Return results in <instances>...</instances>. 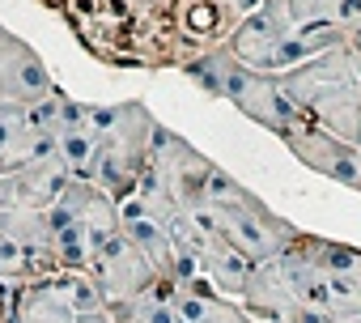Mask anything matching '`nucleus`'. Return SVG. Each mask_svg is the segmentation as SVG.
<instances>
[{
  "instance_id": "f257e3e1",
  "label": "nucleus",
  "mask_w": 361,
  "mask_h": 323,
  "mask_svg": "<svg viewBox=\"0 0 361 323\" xmlns=\"http://www.w3.org/2000/svg\"><path fill=\"white\" fill-rule=\"evenodd\" d=\"M60 18L111 68H178L192 56L178 35V0H64Z\"/></svg>"
},
{
  "instance_id": "f03ea898",
  "label": "nucleus",
  "mask_w": 361,
  "mask_h": 323,
  "mask_svg": "<svg viewBox=\"0 0 361 323\" xmlns=\"http://www.w3.org/2000/svg\"><path fill=\"white\" fill-rule=\"evenodd\" d=\"M90 123L98 132L90 179L115 200L136 196V183L149 166V153H153V132H157L153 111L136 98L111 102V106L90 102Z\"/></svg>"
},
{
  "instance_id": "7ed1b4c3",
  "label": "nucleus",
  "mask_w": 361,
  "mask_h": 323,
  "mask_svg": "<svg viewBox=\"0 0 361 323\" xmlns=\"http://www.w3.org/2000/svg\"><path fill=\"white\" fill-rule=\"evenodd\" d=\"M217 51H221V85H226V102H234L238 115H247L251 123L268 128L276 140H281L289 128L310 123V119L302 115V106L289 98V90L281 85L276 73H255V68L238 64L234 51H230L226 43H221Z\"/></svg>"
},
{
  "instance_id": "20e7f679",
  "label": "nucleus",
  "mask_w": 361,
  "mask_h": 323,
  "mask_svg": "<svg viewBox=\"0 0 361 323\" xmlns=\"http://www.w3.org/2000/svg\"><path fill=\"white\" fill-rule=\"evenodd\" d=\"M213 209H217V205H213ZM217 217H221V238H226L230 247H238L251 264H264V260L281 255V251L298 238V226L285 221L281 213H272L255 192H251L243 205H234V209H217Z\"/></svg>"
},
{
  "instance_id": "39448f33",
  "label": "nucleus",
  "mask_w": 361,
  "mask_h": 323,
  "mask_svg": "<svg viewBox=\"0 0 361 323\" xmlns=\"http://www.w3.org/2000/svg\"><path fill=\"white\" fill-rule=\"evenodd\" d=\"M56 90V77L47 68V60L0 22V102H22L35 106L39 98H47Z\"/></svg>"
},
{
  "instance_id": "423d86ee",
  "label": "nucleus",
  "mask_w": 361,
  "mask_h": 323,
  "mask_svg": "<svg viewBox=\"0 0 361 323\" xmlns=\"http://www.w3.org/2000/svg\"><path fill=\"white\" fill-rule=\"evenodd\" d=\"M68 179L73 175L56 153L30 157L22 166H5L0 171V209H9V205H18V209H51Z\"/></svg>"
},
{
  "instance_id": "0eeeda50",
  "label": "nucleus",
  "mask_w": 361,
  "mask_h": 323,
  "mask_svg": "<svg viewBox=\"0 0 361 323\" xmlns=\"http://www.w3.org/2000/svg\"><path fill=\"white\" fill-rule=\"evenodd\" d=\"M90 272L98 276V285H102V293H106V306H111V302H128V298L145 293V289L157 281V268L128 243L123 230L94 255Z\"/></svg>"
},
{
  "instance_id": "6e6552de",
  "label": "nucleus",
  "mask_w": 361,
  "mask_h": 323,
  "mask_svg": "<svg viewBox=\"0 0 361 323\" xmlns=\"http://www.w3.org/2000/svg\"><path fill=\"white\" fill-rule=\"evenodd\" d=\"M56 209L68 213V217H77V221L85 226L94 255L119 234V200L106 196L94 179H68L64 192H60V200H56Z\"/></svg>"
},
{
  "instance_id": "1a4fd4ad",
  "label": "nucleus",
  "mask_w": 361,
  "mask_h": 323,
  "mask_svg": "<svg viewBox=\"0 0 361 323\" xmlns=\"http://www.w3.org/2000/svg\"><path fill=\"white\" fill-rule=\"evenodd\" d=\"M238 302H243V310L255 323H289L293 310L302 306L298 293H293V285L285 281L276 255L264 260V264H251V272H247V281L238 289Z\"/></svg>"
},
{
  "instance_id": "9d476101",
  "label": "nucleus",
  "mask_w": 361,
  "mask_h": 323,
  "mask_svg": "<svg viewBox=\"0 0 361 323\" xmlns=\"http://www.w3.org/2000/svg\"><path fill=\"white\" fill-rule=\"evenodd\" d=\"M243 18L247 13L234 0H178V35H183L188 51L230 43V35L238 30Z\"/></svg>"
},
{
  "instance_id": "9b49d317",
  "label": "nucleus",
  "mask_w": 361,
  "mask_h": 323,
  "mask_svg": "<svg viewBox=\"0 0 361 323\" xmlns=\"http://www.w3.org/2000/svg\"><path fill=\"white\" fill-rule=\"evenodd\" d=\"M119 230L128 234V243L157 268V276H170L174 281V268H178V247L170 238V230L145 209L140 196H128L119 200Z\"/></svg>"
},
{
  "instance_id": "f8f14e48",
  "label": "nucleus",
  "mask_w": 361,
  "mask_h": 323,
  "mask_svg": "<svg viewBox=\"0 0 361 323\" xmlns=\"http://www.w3.org/2000/svg\"><path fill=\"white\" fill-rule=\"evenodd\" d=\"M174 310L183 323H255L238 298H226L221 289H213L209 276H192L174 285Z\"/></svg>"
},
{
  "instance_id": "ddd939ff",
  "label": "nucleus",
  "mask_w": 361,
  "mask_h": 323,
  "mask_svg": "<svg viewBox=\"0 0 361 323\" xmlns=\"http://www.w3.org/2000/svg\"><path fill=\"white\" fill-rule=\"evenodd\" d=\"M0 234H9L26 255H35L43 264V272H60L56 264V226L47 209H0Z\"/></svg>"
},
{
  "instance_id": "4468645a",
  "label": "nucleus",
  "mask_w": 361,
  "mask_h": 323,
  "mask_svg": "<svg viewBox=\"0 0 361 323\" xmlns=\"http://www.w3.org/2000/svg\"><path fill=\"white\" fill-rule=\"evenodd\" d=\"M13 323H77V310L68 306L60 272L18 285V293H13Z\"/></svg>"
},
{
  "instance_id": "2eb2a0df",
  "label": "nucleus",
  "mask_w": 361,
  "mask_h": 323,
  "mask_svg": "<svg viewBox=\"0 0 361 323\" xmlns=\"http://www.w3.org/2000/svg\"><path fill=\"white\" fill-rule=\"evenodd\" d=\"M56 153L51 136H39L26 119L22 102H0V171L5 166H22L30 157H47Z\"/></svg>"
},
{
  "instance_id": "dca6fc26",
  "label": "nucleus",
  "mask_w": 361,
  "mask_h": 323,
  "mask_svg": "<svg viewBox=\"0 0 361 323\" xmlns=\"http://www.w3.org/2000/svg\"><path fill=\"white\" fill-rule=\"evenodd\" d=\"M60 285L68 293V306L77 315H94V310H106V293L98 285V276L90 268H64L60 272Z\"/></svg>"
},
{
  "instance_id": "f3484780",
  "label": "nucleus",
  "mask_w": 361,
  "mask_h": 323,
  "mask_svg": "<svg viewBox=\"0 0 361 323\" xmlns=\"http://www.w3.org/2000/svg\"><path fill=\"white\" fill-rule=\"evenodd\" d=\"M178 73H183L200 94H209V98H226V85H221V51H217V47L192 51L183 64H178Z\"/></svg>"
},
{
  "instance_id": "a211bd4d",
  "label": "nucleus",
  "mask_w": 361,
  "mask_h": 323,
  "mask_svg": "<svg viewBox=\"0 0 361 323\" xmlns=\"http://www.w3.org/2000/svg\"><path fill=\"white\" fill-rule=\"evenodd\" d=\"M35 276H51V272H43V264L35 255H26L9 234H0V281L22 285V281H35Z\"/></svg>"
},
{
  "instance_id": "6ab92c4d",
  "label": "nucleus",
  "mask_w": 361,
  "mask_h": 323,
  "mask_svg": "<svg viewBox=\"0 0 361 323\" xmlns=\"http://www.w3.org/2000/svg\"><path fill=\"white\" fill-rule=\"evenodd\" d=\"M289 323H361L357 315H327V310H310V306H298Z\"/></svg>"
},
{
  "instance_id": "aec40b11",
  "label": "nucleus",
  "mask_w": 361,
  "mask_h": 323,
  "mask_svg": "<svg viewBox=\"0 0 361 323\" xmlns=\"http://www.w3.org/2000/svg\"><path fill=\"white\" fill-rule=\"evenodd\" d=\"M13 293H18V285L0 281V323H13Z\"/></svg>"
},
{
  "instance_id": "412c9836",
  "label": "nucleus",
  "mask_w": 361,
  "mask_h": 323,
  "mask_svg": "<svg viewBox=\"0 0 361 323\" xmlns=\"http://www.w3.org/2000/svg\"><path fill=\"white\" fill-rule=\"evenodd\" d=\"M348 56H353V68H357V77H361V35H357V39H348Z\"/></svg>"
},
{
  "instance_id": "4be33fe9",
  "label": "nucleus",
  "mask_w": 361,
  "mask_h": 323,
  "mask_svg": "<svg viewBox=\"0 0 361 323\" xmlns=\"http://www.w3.org/2000/svg\"><path fill=\"white\" fill-rule=\"evenodd\" d=\"M39 5H43V9H51V13H60V5H64V0H39Z\"/></svg>"
},
{
  "instance_id": "5701e85b",
  "label": "nucleus",
  "mask_w": 361,
  "mask_h": 323,
  "mask_svg": "<svg viewBox=\"0 0 361 323\" xmlns=\"http://www.w3.org/2000/svg\"><path fill=\"white\" fill-rule=\"evenodd\" d=\"M77 323H81V319H77Z\"/></svg>"
}]
</instances>
